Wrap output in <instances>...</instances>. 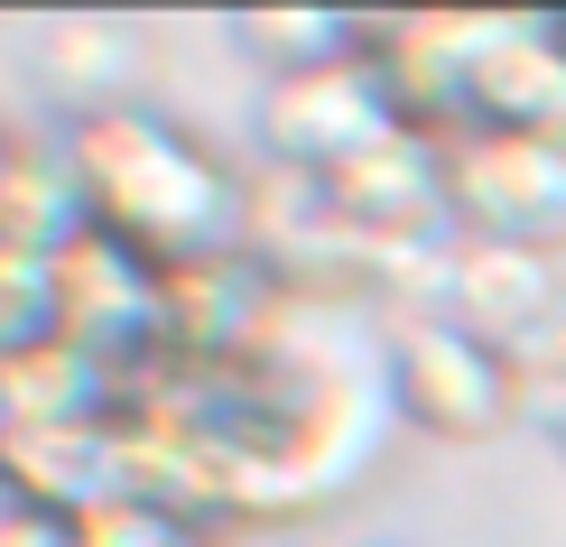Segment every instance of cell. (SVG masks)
Returning a JSON list of instances; mask_svg holds the SVG:
<instances>
[{"label": "cell", "mask_w": 566, "mask_h": 547, "mask_svg": "<svg viewBox=\"0 0 566 547\" xmlns=\"http://www.w3.org/2000/svg\"><path fill=\"white\" fill-rule=\"evenodd\" d=\"M65 168H75L84 223L130 242L158 270H196V260H232L251 242V177L223 149H205L186 122L158 103H122L65 122Z\"/></svg>", "instance_id": "cell-1"}, {"label": "cell", "mask_w": 566, "mask_h": 547, "mask_svg": "<svg viewBox=\"0 0 566 547\" xmlns=\"http://www.w3.org/2000/svg\"><path fill=\"white\" fill-rule=\"evenodd\" d=\"M381 380H390V418L418 427L437 445H483L502 427H521V362L502 344L464 335L455 316H409L381 344Z\"/></svg>", "instance_id": "cell-2"}, {"label": "cell", "mask_w": 566, "mask_h": 547, "mask_svg": "<svg viewBox=\"0 0 566 547\" xmlns=\"http://www.w3.org/2000/svg\"><path fill=\"white\" fill-rule=\"evenodd\" d=\"M446 213L464 242L511 251H566V139H511V130H446Z\"/></svg>", "instance_id": "cell-3"}, {"label": "cell", "mask_w": 566, "mask_h": 547, "mask_svg": "<svg viewBox=\"0 0 566 547\" xmlns=\"http://www.w3.org/2000/svg\"><path fill=\"white\" fill-rule=\"evenodd\" d=\"M390 130H399V103H390L381 65H371V29H363L353 56L261 84V158H270V168L335 177V168H353L363 149H381Z\"/></svg>", "instance_id": "cell-4"}, {"label": "cell", "mask_w": 566, "mask_h": 547, "mask_svg": "<svg viewBox=\"0 0 566 547\" xmlns=\"http://www.w3.org/2000/svg\"><path fill=\"white\" fill-rule=\"evenodd\" d=\"M46 306H56V335H75L84 353H103L122 371L139 353H168V270L93 223L46 260Z\"/></svg>", "instance_id": "cell-5"}, {"label": "cell", "mask_w": 566, "mask_h": 547, "mask_svg": "<svg viewBox=\"0 0 566 547\" xmlns=\"http://www.w3.org/2000/svg\"><path fill=\"white\" fill-rule=\"evenodd\" d=\"M455 130L566 139V19H483V56L464 75Z\"/></svg>", "instance_id": "cell-6"}, {"label": "cell", "mask_w": 566, "mask_h": 547, "mask_svg": "<svg viewBox=\"0 0 566 547\" xmlns=\"http://www.w3.org/2000/svg\"><path fill=\"white\" fill-rule=\"evenodd\" d=\"M437 316H455L464 335L502 344L511 362H521V353L566 316L557 260H548V251H511V242H464V251H455V270H446Z\"/></svg>", "instance_id": "cell-7"}, {"label": "cell", "mask_w": 566, "mask_h": 547, "mask_svg": "<svg viewBox=\"0 0 566 547\" xmlns=\"http://www.w3.org/2000/svg\"><path fill=\"white\" fill-rule=\"evenodd\" d=\"M0 483L29 511L84 519L93 502L122 492V427L112 418H65V427H10L0 436Z\"/></svg>", "instance_id": "cell-8"}, {"label": "cell", "mask_w": 566, "mask_h": 547, "mask_svg": "<svg viewBox=\"0 0 566 547\" xmlns=\"http://www.w3.org/2000/svg\"><path fill=\"white\" fill-rule=\"evenodd\" d=\"M38 75L65 103V122L139 103V29L130 19H46L38 29Z\"/></svg>", "instance_id": "cell-9"}, {"label": "cell", "mask_w": 566, "mask_h": 547, "mask_svg": "<svg viewBox=\"0 0 566 547\" xmlns=\"http://www.w3.org/2000/svg\"><path fill=\"white\" fill-rule=\"evenodd\" d=\"M84 232V196L65 168V139H10L0 149V251L10 260H56Z\"/></svg>", "instance_id": "cell-10"}, {"label": "cell", "mask_w": 566, "mask_h": 547, "mask_svg": "<svg viewBox=\"0 0 566 547\" xmlns=\"http://www.w3.org/2000/svg\"><path fill=\"white\" fill-rule=\"evenodd\" d=\"M371 19H325V10H251V19H232V46H242L251 65L279 84V75H306V65H335L363 46Z\"/></svg>", "instance_id": "cell-11"}, {"label": "cell", "mask_w": 566, "mask_h": 547, "mask_svg": "<svg viewBox=\"0 0 566 547\" xmlns=\"http://www.w3.org/2000/svg\"><path fill=\"white\" fill-rule=\"evenodd\" d=\"M75 547H205V529L168 502H139V492H112L75 519Z\"/></svg>", "instance_id": "cell-12"}, {"label": "cell", "mask_w": 566, "mask_h": 547, "mask_svg": "<svg viewBox=\"0 0 566 547\" xmlns=\"http://www.w3.org/2000/svg\"><path fill=\"white\" fill-rule=\"evenodd\" d=\"M521 427H538V436L557 445V464H566V362H530L521 371Z\"/></svg>", "instance_id": "cell-13"}, {"label": "cell", "mask_w": 566, "mask_h": 547, "mask_svg": "<svg viewBox=\"0 0 566 547\" xmlns=\"http://www.w3.org/2000/svg\"><path fill=\"white\" fill-rule=\"evenodd\" d=\"M0 547H75V519H56V511H29V502H19L10 519H0Z\"/></svg>", "instance_id": "cell-14"}, {"label": "cell", "mask_w": 566, "mask_h": 547, "mask_svg": "<svg viewBox=\"0 0 566 547\" xmlns=\"http://www.w3.org/2000/svg\"><path fill=\"white\" fill-rule=\"evenodd\" d=\"M10 511H19V492H10V483H0V519H10Z\"/></svg>", "instance_id": "cell-15"}, {"label": "cell", "mask_w": 566, "mask_h": 547, "mask_svg": "<svg viewBox=\"0 0 566 547\" xmlns=\"http://www.w3.org/2000/svg\"><path fill=\"white\" fill-rule=\"evenodd\" d=\"M0 149H10V139H0Z\"/></svg>", "instance_id": "cell-16"}, {"label": "cell", "mask_w": 566, "mask_h": 547, "mask_svg": "<svg viewBox=\"0 0 566 547\" xmlns=\"http://www.w3.org/2000/svg\"><path fill=\"white\" fill-rule=\"evenodd\" d=\"M289 547H297V538H289Z\"/></svg>", "instance_id": "cell-17"}]
</instances>
